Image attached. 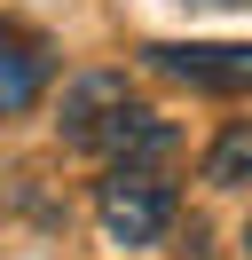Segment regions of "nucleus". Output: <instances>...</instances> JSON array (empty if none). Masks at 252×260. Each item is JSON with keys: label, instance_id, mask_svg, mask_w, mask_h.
<instances>
[{"label": "nucleus", "instance_id": "f257e3e1", "mask_svg": "<svg viewBox=\"0 0 252 260\" xmlns=\"http://www.w3.org/2000/svg\"><path fill=\"white\" fill-rule=\"evenodd\" d=\"M55 126H63L71 150H94V158H110V166H158V158H173V126L118 79V71H79V79L63 87V118Z\"/></svg>", "mask_w": 252, "mask_h": 260}, {"label": "nucleus", "instance_id": "f03ea898", "mask_svg": "<svg viewBox=\"0 0 252 260\" xmlns=\"http://www.w3.org/2000/svg\"><path fill=\"white\" fill-rule=\"evenodd\" d=\"M94 213H103V229H110V244H158L173 229V181L158 174V166H110L103 181H94Z\"/></svg>", "mask_w": 252, "mask_h": 260}, {"label": "nucleus", "instance_id": "7ed1b4c3", "mask_svg": "<svg viewBox=\"0 0 252 260\" xmlns=\"http://www.w3.org/2000/svg\"><path fill=\"white\" fill-rule=\"evenodd\" d=\"M142 55H150V71L197 87V95H252V48H236V40H158Z\"/></svg>", "mask_w": 252, "mask_h": 260}, {"label": "nucleus", "instance_id": "20e7f679", "mask_svg": "<svg viewBox=\"0 0 252 260\" xmlns=\"http://www.w3.org/2000/svg\"><path fill=\"white\" fill-rule=\"evenodd\" d=\"M40 87H47V55H40V40L16 32V24H0V118L32 111V103H40Z\"/></svg>", "mask_w": 252, "mask_h": 260}, {"label": "nucleus", "instance_id": "39448f33", "mask_svg": "<svg viewBox=\"0 0 252 260\" xmlns=\"http://www.w3.org/2000/svg\"><path fill=\"white\" fill-rule=\"evenodd\" d=\"M205 181H213V189H244L252 181V118L220 126V142L205 150Z\"/></svg>", "mask_w": 252, "mask_h": 260}, {"label": "nucleus", "instance_id": "423d86ee", "mask_svg": "<svg viewBox=\"0 0 252 260\" xmlns=\"http://www.w3.org/2000/svg\"><path fill=\"white\" fill-rule=\"evenodd\" d=\"M244 260H252V229H244Z\"/></svg>", "mask_w": 252, "mask_h": 260}]
</instances>
